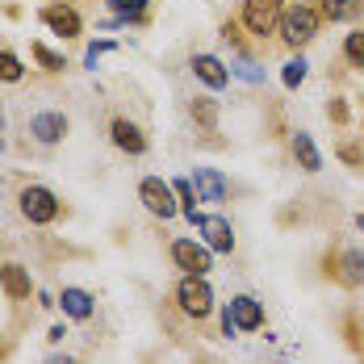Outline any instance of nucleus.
Masks as SVG:
<instances>
[{
  "instance_id": "1",
  "label": "nucleus",
  "mask_w": 364,
  "mask_h": 364,
  "mask_svg": "<svg viewBox=\"0 0 364 364\" xmlns=\"http://www.w3.org/2000/svg\"><path fill=\"white\" fill-rule=\"evenodd\" d=\"M318 26H323V13L318 9H310V4H289L285 13H281V38L289 42V46H306V42H314L318 38Z\"/></svg>"
},
{
  "instance_id": "2",
  "label": "nucleus",
  "mask_w": 364,
  "mask_h": 364,
  "mask_svg": "<svg viewBox=\"0 0 364 364\" xmlns=\"http://www.w3.org/2000/svg\"><path fill=\"white\" fill-rule=\"evenodd\" d=\"M176 306H181L188 318H210L214 314V289L205 285V277H184L176 285Z\"/></svg>"
},
{
  "instance_id": "3",
  "label": "nucleus",
  "mask_w": 364,
  "mask_h": 364,
  "mask_svg": "<svg viewBox=\"0 0 364 364\" xmlns=\"http://www.w3.org/2000/svg\"><path fill=\"white\" fill-rule=\"evenodd\" d=\"M21 218L34 222V226H50V222L59 218V197L46 188V184H30V188H21Z\"/></svg>"
},
{
  "instance_id": "4",
  "label": "nucleus",
  "mask_w": 364,
  "mask_h": 364,
  "mask_svg": "<svg viewBox=\"0 0 364 364\" xmlns=\"http://www.w3.org/2000/svg\"><path fill=\"white\" fill-rule=\"evenodd\" d=\"M139 201H143L155 218H164V222L181 210V201H176V188H172V184H164L159 176H146V181L139 184Z\"/></svg>"
},
{
  "instance_id": "5",
  "label": "nucleus",
  "mask_w": 364,
  "mask_h": 364,
  "mask_svg": "<svg viewBox=\"0 0 364 364\" xmlns=\"http://www.w3.org/2000/svg\"><path fill=\"white\" fill-rule=\"evenodd\" d=\"M172 264L181 268L184 277H205L214 268V252L205 243H193V239H176L172 243Z\"/></svg>"
},
{
  "instance_id": "6",
  "label": "nucleus",
  "mask_w": 364,
  "mask_h": 364,
  "mask_svg": "<svg viewBox=\"0 0 364 364\" xmlns=\"http://www.w3.org/2000/svg\"><path fill=\"white\" fill-rule=\"evenodd\" d=\"M281 0H243V26L252 30V34H272L277 26H281Z\"/></svg>"
},
{
  "instance_id": "7",
  "label": "nucleus",
  "mask_w": 364,
  "mask_h": 364,
  "mask_svg": "<svg viewBox=\"0 0 364 364\" xmlns=\"http://www.w3.org/2000/svg\"><path fill=\"white\" fill-rule=\"evenodd\" d=\"M188 184H193L197 201H214V205H222V201L230 197V181L222 176L218 168H197V172L188 176Z\"/></svg>"
},
{
  "instance_id": "8",
  "label": "nucleus",
  "mask_w": 364,
  "mask_h": 364,
  "mask_svg": "<svg viewBox=\"0 0 364 364\" xmlns=\"http://www.w3.org/2000/svg\"><path fill=\"white\" fill-rule=\"evenodd\" d=\"M327 272H335V281H339V285H348V289H360V285H364V252L348 247V252H343V255H339V259L327 268Z\"/></svg>"
},
{
  "instance_id": "9",
  "label": "nucleus",
  "mask_w": 364,
  "mask_h": 364,
  "mask_svg": "<svg viewBox=\"0 0 364 364\" xmlns=\"http://www.w3.org/2000/svg\"><path fill=\"white\" fill-rule=\"evenodd\" d=\"M230 318H235V327L239 331H259L264 327V306L255 301V297H247V293H239V297H230Z\"/></svg>"
},
{
  "instance_id": "10",
  "label": "nucleus",
  "mask_w": 364,
  "mask_h": 364,
  "mask_svg": "<svg viewBox=\"0 0 364 364\" xmlns=\"http://www.w3.org/2000/svg\"><path fill=\"white\" fill-rule=\"evenodd\" d=\"M0 289H4L9 301H26L34 293V281H30V272L21 264H0Z\"/></svg>"
},
{
  "instance_id": "11",
  "label": "nucleus",
  "mask_w": 364,
  "mask_h": 364,
  "mask_svg": "<svg viewBox=\"0 0 364 364\" xmlns=\"http://www.w3.org/2000/svg\"><path fill=\"white\" fill-rule=\"evenodd\" d=\"M109 134H113V146H117V151H126V155H143V151H146V134L130 122V117H113Z\"/></svg>"
},
{
  "instance_id": "12",
  "label": "nucleus",
  "mask_w": 364,
  "mask_h": 364,
  "mask_svg": "<svg viewBox=\"0 0 364 364\" xmlns=\"http://www.w3.org/2000/svg\"><path fill=\"white\" fill-rule=\"evenodd\" d=\"M59 306H63V314H68V318H75V323H88V318L97 314L92 293H88V289H75V285L59 293Z\"/></svg>"
},
{
  "instance_id": "13",
  "label": "nucleus",
  "mask_w": 364,
  "mask_h": 364,
  "mask_svg": "<svg viewBox=\"0 0 364 364\" xmlns=\"http://www.w3.org/2000/svg\"><path fill=\"white\" fill-rule=\"evenodd\" d=\"M42 21H46L55 34H63V38L80 34V13H75L72 4H46V9H42Z\"/></svg>"
},
{
  "instance_id": "14",
  "label": "nucleus",
  "mask_w": 364,
  "mask_h": 364,
  "mask_svg": "<svg viewBox=\"0 0 364 364\" xmlns=\"http://www.w3.org/2000/svg\"><path fill=\"white\" fill-rule=\"evenodd\" d=\"M201 235H205V247L210 252H235V230L226 218H201Z\"/></svg>"
},
{
  "instance_id": "15",
  "label": "nucleus",
  "mask_w": 364,
  "mask_h": 364,
  "mask_svg": "<svg viewBox=\"0 0 364 364\" xmlns=\"http://www.w3.org/2000/svg\"><path fill=\"white\" fill-rule=\"evenodd\" d=\"M30 134H34L38 143H59V139L68 134V117H63V113H34Z\"/></svg>"
},
{
  "instance_id": "16",
  "label": "nucleus",
  "mask_w": 364,
  "mask_h": 364,
  "mask_svg": "<svg viewBox=\"0 0 364 364\" xmlns=\"http://www.w3.org/2000/svg\"><path fill=\"white\" fill-rule=\"evenodd\" d=\"M193 72H197V80H205L210 88H226V84H230L226 63L214 59V55H197V59H193Z\"/></svg>"
},
{
  "instance_id": "17",
  "label": "nucleus",
  "mask_w": 364,
  "mask_h": 364,
  "mask_svg": "<svg viewBox=\"0 0 364 364\" xmlns=\"http://www.w3.org/2000/svg\"><path fill=\"white\" fill-rule=\"evenodd\" d=\"M293 159H297L301 172H318V168H323V155H318V146H314V139H310L306 130L293 134Z\"/></svg>"
},
{
  "instance_id": "18",
  "label": "nucleus",
  "mask_w": 364,
  "mask_h": 364,
  "mask_svg": "<svg viewBox=\"0 0 364 364\" xmlns=\"http://www.w3.org/2000/svg\"><path fill=\"white\" fill-rule=\"evenodd\" d=\"M327 21H356L364 13V0H323V9H318Z\"/></svg>"
},
{
  "instance_id": "19",
  "label": "nucleus",
  "mask_w": 364,
  "mask_h": 364,
  "mask_svg": "<svg viewBox=\"0 0 364 364\" xmlns=\"http://www.w3.org/2000/svg\"><path fill=\"white\" fill-rule=\"evenodd\" d=\"M188 113H193V122H197L201 130H210V134L218 130V105H214L210 97H197V101L188 105Z\"/></svg>"
},
{
  "instance_id": "20",
  "label": "nucleus",
  "mask_w": 364,
  "mask_h": 364,
  "mask_svg": "<svg viewBox=\"0 0 364 364\" xmlns=\"http://www.w3.org/2000/svg\"><path fill=\"white\" fill-rule=\"evenodd\" d=\"M172 188H176V201H181L184 218H188L193 226H197V222H201V214H197V193H193V184H188V181H176Z\"/></svg>"
},
{
  "instance_id": "21",
  "label": "nucleus",
  "mask_w": 364,
  "mask_h": 364,
  "mask_svg": "<svg viewBox=\"0 0 364 364\" xmlns=\"http://www.w3.org/2000/svg\"><path fill=\"white\" fill-rule=\"evenodd\" d=\"M21 75H26L21 59H17V55H9V50H0V80H4V84H17Z\"/></svg>"
},
{
  "instance_id": "22",
  "label": "nucleus",
  "mask_w": 364,
  "mask_h": 364,
  "mask_svg": "<svg viewBox=\"0 0 364 364\" xmlns=\"http://www.w3.org/2000/svg\"><path fill=\"white\" fill-rule=\"evenodd\" d=\"M343 55H348V63L364 68V30H356V34L343 38Z\"/></svg>"
},
{
  "instance_id": "23",
  "label": "nucleus",
  "mask_w": 364,
  "mask_h": 364,
  "mask_svg": "<svg viewBox=\"0 0 364 364\" xmlns=\"http://www.w3.org/2000/svg\"><path fill=\"white\" fill-rule=\"evenodd\" d=\"M34 59L46 68V72H63V55H55V50L42 46V42H34Z\"/></svg>"
},
{
  "instance_id": "24",
  "label": "nucleus",
  "mask_w": 364,
  "mask_h": 364,
  "mask_svg": "<svg viewBox=\"0 0 364 364\" xmlns=\"http://www.w3.org/2000/svg\"><path fill=\"white\" fill-rule=\"evenodd\" d=\"M113 9H122V17H130V21H143L146 17V0H109Z\"/></svg>"
},
{
  "instance_id": "25",
  "label": "nucleus",
  "mask_w": 364,
  "mask_h": 364,
  "mask_svg": "<svg viewBox=\"0 0 364 364\" xmlns=\"http://www.w3.org/2000/svg\"><path fill=\"white\" fill-rule=\"evenodd\" d=\"M301 80H306V59L297 55V59H289V63H285V88H297Z\"/></svg>"
},
{
  "instance_id": "26",
  "label": "nucleus",
  "mask_w": 364,
  "mask_h": 364,
  "mask_svg": "<svg viewBox=\"0 0 364 364\" xmlns=\"http://www.w3.org/2000/svg\"><path fill=\"white\" fill-rule=\"evenodd\" d=\"M339 159H348V164L364 168V151H360V146H352V143H343V146H339Z\"/></svg>"
},
{
  "instance_id": "27",
  "label": "nucleus",
  "mask_w": 364,
  "mask_h": 364,
  "mask_svg": "<svg viewBox=\"0 0 364 364\" xmlns=\"http://www.w3.org/2000/svg\"><path fill=\"white\" fill-rule=\"evenodd\" d=\"M331 122H335V126H343V122H348V105H343V101H331Z\"/></svg>"
},
{
  "instance_id": "28",
  "label": "nucleus",
  "mask_w": 364,
  "mask_h": 364,
  "mask_svg": "<svg viewBox=\"0 0 364 364\" xmlns=\"http://www.w3.org/2000/svg\"><path fill=\"white\" fill-rule=\"evenodd\" d=\"M46 364H75V360H68V356H50Z\"/></svg>"
},
{
  "instance_id": "29",
  "label": "nucleus",
  "mask_w": 364,
  "mask_h": 364,
  "mask_svg": "<svg viewBox=\"0 0 364 364\" xmlns=\"http://www.w3.org/2000/svg\"><path fill=\"white\" fill-rule=\"evenodd\" d=\"M0 122H4V113H0Z\"/></svg>"
}]
</instances>
